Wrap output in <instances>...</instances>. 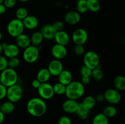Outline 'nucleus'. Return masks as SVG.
<instances>
[{
    "label": "nucleus",
    "instance_id": "1",
    "mask_svg": "<svg viewBox=\"0 0 125 124\" xmlns=\"http://www.w3.org/2000/svg\"><path fill=\"white\" fill-rule=\"evenodd\" d=\"M26 109L32 116L40 117L46 113L47 105L43 99L39 97H35L29 99L27 102Z\"/></svg>",
    "mask_w": 125,
    "mask_h": 124
},
{
    "label": "nucleus",
    "instance_id": "2",
    "mask_svg": "<svg viewBox=\"0 0 125 124\" xmlns=\"http://www.w3.org/2000/svg\"><path fill=\"white\" fill-rule=\"evenodd\" d=\"M85 93V86L81 81L73 80L66 87L65 95L67 98L78 100Z\"/></svg>",
    "mask_w": 125,
    "mask_h": 124
},
{
    "label": "nucleus",
    "instance_id": "3",
    "mask_svg": "<svg viewBox=\"0 0 125 124\" xmlns=\"http://www.w3.org/2000/svg\"><path fill=\"white\" fill-rule=\"evenodd\" d=\"M1 83L7 88L18 83V75L15 69L7 68L1 72Z\"/></svg>",
    "mask_w": 125,
    "mask_h": 124
},
{
    "label": "nucleus",
    "instance_id": "4",
    "mask_svg": "<svg viewBox=\"0 0 125 124\" xmlns=\"http://www.w3.org/2000/svg\"><path fill=\"white\" fill-rule=\"evenodd\" d=\"M24 29L23 21L17 18L11 19L6 27V30L9 35L15 38L20 34H23Z\"/></svg>",
    "mask_w": 125,
    "mask_h": 124
},
{
    "label": "nucleus",
    "instance_id": "5",
    "mask_svg": "<svg viewBox=\"0 0 125 124\" xmlns=\"http://www.w3.org/2000/svg\"><path fill=\"white\" fill-rule=\"evenodd\" d=\"M40 56L39 47L31 44L25 48L23 52V58L24 62L29 64H32L38 60Z\"/></svg>",
    "mask_w": 125,
    "mask_h": 124
},
{
    "label": "nucleus",
    "instance_id": "6",
    "mask_svg": "<svg viewBox=\"0 0 125 124\" xmlns=\"http://www.w3.org/2000/svg\"><path fill=\"white\" fill-rule=\"evenodd\" d=\"M23 96V88L20 85H15L7 88L6 98L13 103L18 102Z\"/></svg>",
    "mask_w": 125,
    "mask_h": 124
},
{
    "label": "nucleus",
    "instance_id": "7",
    "mask_svg": "<svg viewBox=\"0 0 125 124\" xmlns=\"http://www.w3.org/2000/svg\"><path fill=\"white\" fill-rule=\"evenodd\" d=\"M100 57L96 52L89 51L85 52L83 55L84 65L91 69L92 70L97 68L100 65Z\"/></svg>",
    "mask_w": 125,
    "mask_h": 124
},
{
    "label": "nucleus",
    "instance_id": "8",
    "mask_svg": "<svg viewBox=\"0 0 125 124\" xmlns=\"http://www.w3.org/2000/svg\"><path fill=\"white\" fill-rule=\"evenodd\" d=\"M37 92L39 97L44 100H50L55 94L52 85L48 82L41 83L40 86L37 89Z\"/></svg>",
    "mask_w": 125,
    "mask_h": 124
},
{
    "label": "nucleus",
    "instance_id": "9",
    "mask_svg": "<svg viewBox=\"0 0 125 124\" xmlns=\"http://www.w3.org/2000/svg\"><path fill=\"white\" fill-rule=\"evenodd\" d=\"M72 40L75 45H84L87 41L89 34L87 31L83 28H78L72 33Z\"/></svg>",
    "mask_w": 125,
    "mask_h": 124
},
{
    "label": "nucleus",
    "instance_id": "10",
    "mask_svg": "<svg viewBox=\"0 0 125 124\" xmlns=\"http://www.w3.org/2000/svg\"><path fill=\"white\" fill-rule=\"evenodd\" d=\"M103 94L104 96L105 100L112 105L118 104L122 100L120 92L116 89H107Z\"/></svg>",
    "mask_w": 125,
    "mask_h": 124
},
{
    "label": "nucleus",
    "instance_id": "11",
    "mask_svg": "<svg viewBox=\"0 0 125 124\" xmlns=\"http://www.w3.org/2000/svg\"><path fill=\"white\" fill-rule=\"evenodd\" d=\"M51 53L54 59L61 60L67 57L68 51L66 46L56 43L51 47Z\"/></svg>",
    "mask_w": 125,
    "mask_h": 124
},
{
    "label": "nucleus",
    "instance_id": "12",
    "mask_svg": "<svg viewBox=\"0 0 125 124\" xmlns=\"http://www.w3.org/2000/svg\"><path fill=\"white\" fill-rule=\"evenodd\" d=\"M47 69L50 71L51 76L57 77L59 74L63 70V64L61 60L54 59L49 63Z\"/></svg>",
    "mask_w": 125,
    "mask_h": 124
},
{
    "label": "nucleus",
    "instance_id": "13",
    "mask_svg": "<svg viewBox=\"0 0 125 124\" xmlns=\"http://www.w3.org/2000/svg\"><path fill=\"white\" fill-rule=\"evenodd\" d=\"M79 104L80 103H79L78 100L67 98L62 103V109L66 113L74 114L78 109Z\"/></svg>",
    "mask_w": 125,
    "mask_h": 124
},
{
    "label": "nucleus",
    "instance_id": "14",
    "mask_svg": "<svg viewBox=\"0 0 125 124\" xmlns=\"http://www.w3.org/2000/svg\"><path fill=\"white\" fill-rule=\"evenodd\" d=\"M81 19V15L76 10H70L65 13L64 20L66 23L71 26L78 24Z\"/></svg>",
    "mask_w": 125,
    "mask_h": 124
},
{
    "label": "nucleus",
    "instance_id": "15",
    "mask_svg": "<svg viewBox=\"0 0 125 124\" xmlns=\"http://www.w3.org/2000/svg\"><path fill=\"white\" fill-rule=\"evenodd\" d=\"M20 49L15 43H8L3 49L4 55L9 59L13 57H18Z\"/></svg>",
    "mask_w": 125,
    "mask_h": 124
},
{
    "label": "nucleus",
    "instance_id": "16",
    "mask_svg": "<svg viewBox=\"0 0 125 124\" xmlns=\"http://www.w3.org/2000/svg\"><path fill=\"white\" fill-rule=\"evenodd\" d=\"M70 38L69 34L64 30H63L61 31L56 32L54 40L56 44L66 46L69 44Z\"/></svg>",
    "mask_w": 125,
    "mask_h": 124
},
{
    "label": "nucleus",
    "instance_id": "17",
    "mask_svg": "<svg viewBox=\"0 0 125 124\" xmlns=\"http://www.w3.org/2000/svg\"><path fill=\"white\" fill-rule=\"evenodd\" d=\"M40 32L43 36L44 40H54L56 31L53 27L52 24H45L41 27L40 30Z\"/></svg>",
    "mask_w": 125,
    "mask_h": 124
},
{
    "label": "nucleus",
    "instance_id": "18",
    "mask_svg": "<svg viewBox=\"0 0 125 124\" xmlns=\"http://www.w3.org/2000/svg\"><path fill=\"white\" fill-rule=\"evenodd\" d=\"M24 29L28 30H34L39 26V19L36 17L34 15H28L23 21Z\"/></svg>",
    "mask_w": 125,
    "mask_h": 124
},
{
    "label": "nucleus",
    "instance_id": "19",
    "mask_svg": "<svg viewBox=\"0 0 125 124\" xmlns=\"http://www.w3.org/2000/svg\"><path fill=\"white\" fill-rule=\"evenodd\" d=\"M15 44L20 49H24L31 44L30 36L23 33L15 38Z\"/></svg>",
    "mask_w": 125,
    "mask_h": 124
},
{
    "label": "nucleus",
    "instance_id": "20",
    "mask_svg": "<svg viewBox=\"0 0 125 124\" xmlns=\"http://www.w3.org/2000/svg\"><path fill=\"white\" fill-rule=\"evenodd\" d=\"M58 81L63 85L67 86L73 81V74L70 71L63 69L57 76Z\"/></svg>",
    "mask_w": 125,
    "mask_h": 124
},
{
    "label": "nucleus",
    "instance_id": "21",
    "mask_svg": "<svg viewBox=\"0 0 125 124\" xmlns=\"http://www.w3.org/2000/svg\"><path fill=\"white\" fill-rule=\"evenodd\" d=\"M51 75L47 68H42L38 71L36 79L40 81L41 83H46L50 80Z\"/></svg>",
    "mask_w": 125,
    "mask_h": 124
},
{
    "label": "nucleus",
    "instance_id": "22",
    "mask_svg": "<svg viewBox=\"0 0 125 124\" xmlns=\"http://www.w3.org/2000/svg\"><path fill=\"white\" fill-rule=\"evenodd\" d=\"M30 39L31 44L37 47H39L44 40L43 36L40 30L34 32L30 36Z\"/></svg>",
    "mask_w": 125,
    "mask_h": 124
},
{
    "label": "nucleus",
    "instance_id": "23",
    "mask_svg": "<svg viewBox=\"0 0 125 124\" xmlns=\"http://www.w3.org/2000/svg\"><path fill=\"white\" fill-rule=\"evenodd\" d=\"M114 85L115 88L118 91H125V76L119 75L114 79Z\"/></svg>",
    "mask_w": 125,
    "mask_h": 124
},
{
    "label": "nucleus",
    "instance_id": "24",
    "mask_svg": "<svg viewBox=\"0 0 125 124\" xmlns=\"http://www.w3.org/2000/svg\"><path fill=\"white\" fill-rule=\"evenodd\" d=\"M81 103L86 109L90 111L95 106L96 102L95 100V98L94 97V96H87L83 98V101H82V102Z\"/></svg>",
    "mask_w": 125,
    "mask_h": 124
},
{
    "label": "nucleus",
    "instance_id": "25",
    "mask_svg": "<svg viewBox=\"0 0 125 124\" xmlns=\"http://www.w3.org/2000/svg\"><path fill=\"white\" fill-rule=\"evenodd\" d=\"M15 108V103L9 100L6 101L1 103L0 110L4 114H9L13 113Z\"/></svg>",
    "mask_w": 125,
    "mask_h": 124
},
{
    "label": "nucleus",
    "instance_id": "26",
    "mask_svg": "<svg viewBox=\"0 0 125 124\" xmlns=\"http://www.w3.org/2000/svg\"><path fill=\"white\" fill-rule=\"evenodd\" d=\"M88 11L96 13L101 9V3L100 0H87Z\"/></svg>",
    "mask_w": 125,
    "mask_h": 124
},
{
    "label": "nucleus",
    "instance_id": "27",
    "mask_svg": "<svg viewBox=\"0 0 125 124\" xmlns=\"http://www.w3.org/2000/svg\"><path fill=\"white\" fill-rule=\"evenodd\" d=\"M92 124H109V118L103 113H98L93 118Z\"/></svg>",
    "mask_w": 125,
    "mask_h": 124
},
{
    "label": "nucleus",
    "instance_id": "28",
    "mask_svg": "<svg viewBox=\"0 0 125 124\" xmlns=\"http://www.w3.org/2000/svg\"><path fill=\"white\" fill-rule=\"evenodd\" d=\"M104 76V74L102 70V68L100 65H99L97 68L92 69L91 77L95 81H101L103 79Z\"/></svg>",
    "mask_w": 125,
    "mask_h": 124
},
{
    "label": "nucleus",
    "instance_id": "29",
    "mask_svg": "<svg viewBox=\"0 0 125 124\" xmlns=\"http://www.w3.org/2000/svg\"><path fill=\"white\" fill-rule=\"evenodd\" d=\"M90 111L89 109H86L84 106H83L81 105V103L79 104L78 109H77L76 114L78 116V117L81 119V120H86L89 117V114H90Z\"/></svg>",
    "mask_w": 125,
    "mask_h": 124
},
{
    "label": "nucleus",
    "instance_id": "30",
    "mask_svg": "<svg viewBox=\"0 0 125 124\" xmlns=\"http://www.w3.org/2000/svg\"><path fill=\"white\" fill-rule=\"evenodd\" d=\"M76 8L77 12L81 15L87 13L88 12L87 0H76Z\"/></svg>",
    "mask_w": 125,
    "mask_h": 124
},
{
    "label": "nucleus",
    "instance_id": "31",
    "mask_svg": "<svg viewBox=\"0 0 125 124\" xmlns=\"http://www.w3.org/2000/svg\"><path fill=\"white\" fill-rule=\"evenodd\" d=\"M103 113L108 118H112L115 116L117 114V109L114 105H110L105 107Z\"/></svg>",
    "mask_w": 125,
    "mask_h": 124
},
{
    "label": "nucleus",
    "instance_id": "32",
    "mask_svg": "<svg viewBox=\"0 0 125 124\" xmlns=\"http://www.w3.org/2000/svg\"><path fill=\"white\" fill-rule=\"evenodd\" d=\"M53 87L54 92L55 94L61 96V95H65L66 91V87L67 86L63 85L60 82H57L52 85Z\"/></svg>",
    "mask_w": 125,
    "mask_h": 124
},
{
    "label": "nucleus",
    "instance_id": "33",
    "mask_svg": "<svg viewBox=\"0 0 125 124\" xmlns=\"http://www.w3.org/2000/svg\"><path fill=\"white\" fill-rule=\"evenodd\" d=\"M29 15L28 10L24 7H18L15 11V18L23 21L24 18Z\"/></svg>",
    "mask_w": 125,
    "mask_h": 124
},
{
    "label": "nucleus",
    "instance_id": "34",
    "mask_svg": "<svg viewBox=\"0 0 125 124\" xmlns=\"http://www.w3.org/2000/svg\"><path fill=\"white\" fill-rule=\"evenodd\" d=\"M20 64V60L18 57H13L8 59V68L15 69L19 66Z\"/></svg>",
    "mask_w": 125,
    "mask_h": 124
},
{
    "label": "nucleus",
    "instance_id": "35",
    "mask_svg": "<svg viewBox=\"0 0 125 124\" xmlns=\"http://www.w3.org/2000/svg\"><path fill=\"white\" fill-rule=\"evenodd\" d=\"M92 71V70L91 69H90L85 65L82 66L79 69V74L81 75V77H91Z\"/></svg>",
    "mask_w": 125,
    "mask_h": 124
},
{
    "label": "nucleus",
    "instance_id": "36",
    "mask_svg": "<svg viewBox=\"0 0 125 124\" xmlns=\"http://www.w3.org/2000/svg\"><path fill=\"white\" fill-rule=\"evenodd\" d=\"M74 53L78 56L84 55L85 53V49L84 45L77 44L74 47Z\"/></svg>",
    "mask_w": 125,
    "mask_h": 124
},
{
    "label": "nucleus",
    "instance_id": "37",
    "mask_svg": "<svg viewBox=\"0 0 125 124\" xmlns=\"http://www.w3.org/2000/svg\"><path fill=\"white\" fill-rule=\"evenodd\" d=\"M8 68V59L4 55H0V72Z\"/></svg>",
    "mask_w": 125,
    "mask_h": 124
},
{
    "label": "nucleus",
    "instance_id": "38",
    "mask_svg": "<svg viewBox=\"0 0 125 124\" xmlns=\"http://www.w3.org/2000/svg\"><path fill=\"white\" fill-rule=\"evenodd\" d=\"M52 25L56 32L63 30L65 27L64 23L62 21H56L54 23H52Z\"/></svg>",
    "mask_w": 125,
    "mask_h": 124
},
{
    "label": "nucleus",
    "instance_id": "39",
    "mask_svg": "<svg viewBox=\"0 0 125 124\" xmlns=\"http://www.w3.org/2000/svg\"><path fill=\"white\" fill-rule=\"evenodd\" d=\"M57 124H72V121L67 115H62L59 119Z\"/></svg>",
    "mask_w": 125,
    "mask_h": 124
},
{
    "label": "nucleus",
    "instance_id": "40",
    "mask_svg": "<svg viewBox=\"0 0 125 124\" xmlns=\"http://www.w3.org/2000/svg\"><path fill=\"white\" fill-rule=\"evenodd\" d=\"M17 2V0H3V4L7 9H12L15 7Z\"/></svg>",
    "mask_w": 125,
    "mask_h": 124
},
{
    "label": "nucleus",
    "instance_id": "41",
    "mask_svg": "<svg viewBox=\"0 0 125 124\" xmlns=\"http://www.w3.org/2000/svg\"><path fill=\"white\" fill-rule=\"evenodd\" d=\"M7 88L3 85L2 84L0 83V100L4 99L6 97L7 95Z\"/></svg>",
    "mask_w": 125,
    "mask_h": 124
},
{
    "label": "nucleus",
    "instance_id": "42",
    "mask_svg": "<svg viewBox=\"0 0 125 124\" xmlns=\"http://www.w3.org/2000/svg\"><path fill=\"white\" fill-rule=\"evenodd\" d=\"M95 100H96V103H101V102H104L105 100L104 96V94L102 93H98L95 96Z\"/></svg>",
    "mask_w": 125,
    "mask_h": 124
},
{
    "label": "nucleus",
    "instance_id": "43",
    "mask_svg": "<svg viewBox=\"0 0 125 124\" xmlns=\"http://www.w3.org/2000/svg\"><path fill=\"white\" fill-rule=\"evenodd\" d=\"M90 80H91V77L83 76V77H81V82L84 85H89V84L90 83Z\"/></svg>",
    "mask_w": 125,
    "mask_h": 124
},
{
    "label": "nucleus",
    "instance_id": "44",
    "mask_svg": "<svg viewBox=\"0 0 125 124\" xmlns=\"http://www.w3.org/2000/svg\"><path fill=\"white\" fill-rule=\"evenodd\" d=\"M40 85H41V83L37 79H34V80H33L31 81V86L34 89H37L39 88V86H40Z\"/></svg>",
    "mask_w": 125,
    "mask_h": 124
},
{
    "label": "nucleus",
    "instance_id": "45",
    "mask_svg": "<svg viewBox=\"0 0 125 124\" xmlns=\"http://www.w3.org/2000/svg\"><path fill=\"white\" fill-rule=\"evenodd\" d=\"M6 10H7V8L6 7V6L2 3L1 4H0V15L4 14L6 12Z\"/></svg>",
    "mask_w": 125,
    "mask_h": 124
},
{
    "label": "nucleus",
    "instance_id": "46",
    "mask_svg": "<svg viewBox=\"0 0 125 124\" xmlns=\"http://www.w3.org/2000/svg\"><path fill=\"white\" fill-rule=\"evenodd\" d=\"M5 119V114L0 110V124H2L3 123Z\"/></svg>",
    "mask_w": 125,
    "mask_h": 124
},
{
    "label": "nucleus",
    "instance_id": "47",
    "mask_svg": "<svg viewBox=\"0 0 125 124\" xmlns=\"http://www.w3.org/2000/svg\"><path fill=\"white\" fill-rule=\"evenodd\" d=\"M3 52V49H2V45H1V43H0V55Z\"/></svg>",
    "mask_w": 125,
    "mask_h": 124
},
{
    "label": "nucleus",
    "instance_id": "48",
    "mask_svg": "<svg viewBox=\"0 0 125 124\" xmlns=\"http://www.w3.org/2000/svg\"><path fill=\"white\" fill-rule=\"evenodd\" d=\"M17 1H20V2H26L29 1L30 0H17Z\"/></svg>",
    "mask_w": 125,
    "mask_h": 124
},
{
    "label": "nucleus",
    "instance_id": "49",
    "mask_svg": "<svg viewBox=\"0 0 125 124\" xmlns=\"http://www.w3.org/2000/svg\"><path fill=\"white\" fill-rule=\"evenodd\" d=\"M2 32H1V31L0 30V41H1V40H2Z\"/></svg>",
    "mask_w": 125,
    "mask_h": 124
},
{
    "label": "nucleus",
    "instance_id": "50",
    "mask_svg": "<svg viewBox=\"0 0 125 124\" xmlns=\"http://www.w3.org/2000/svg\"><path fill=\"white\" fill-rule=\"evenodd\" d=\"M2 2H3V0H0V4H2Z\"/></svg>",
    "mask_w": 125,
    "mask_h": 124
},
{
    "label": "nucleus",
    "instance_id": "51",
    "mask_svg": "<svg viewBox=\"0 0 125 124\" xmlns=\"http://www.w3.org/2000/svg\"><path fill=\"white\" fill-rule=\"evenodd\" d=\"M1 100H0V108H1Z\"/></svg>",
    "mask_w": 125,
    "mask_h": 124
},
{
    "label": "nucleus",
    "instance_id": "52",
    "mask_svg": "<svg viewBox=\"0 0 125 124\" xmlns=\"http://www.w3.org/2000/svg\"><path fill=\"white\" fill-rule=\"evenodd\" d=\"M0 21H1V15H0Z\"/></svg>",
    "mask_w": 125,
    "mask_h": 124
},
{
    "label": "nucleus",
    "instance_id": "53",
    "mask_svg": "<svg viewBox=\"0 0 125 124\" xmlns=\"http://www.w3.org/2000/svg\"><path fill=\"white\" fill-rule=\"evenodd\" d=\"M0 83H1V79H0Z\"/></svg>",
    "mask_w": 125,
    "mask_h": 124
},
{
    "label": "nucleus",
    "instance_id": "54",
    "mask_svg": "<svg viewBox=\"0 0 125 124\" xmlns=\"http://www.w3.org/2000/svg\"><path fill=\"white\" fill-rule=\"evenodd\" d=\"M100 1H101V0H100Z\"/></svg>",
    "mask_w": 125,
    "mask_h": 124
}]
</instances>
